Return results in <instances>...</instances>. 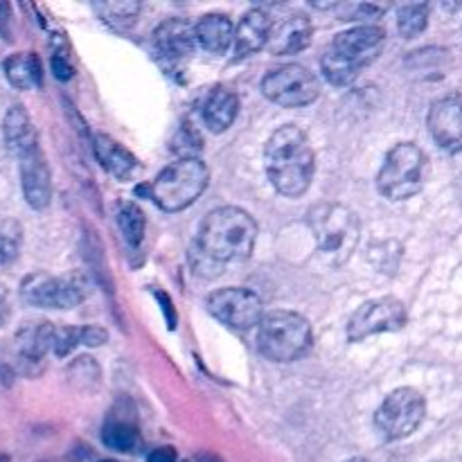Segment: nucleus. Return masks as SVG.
<instances>
[{
	"label": "nucleus",
	"mask_w": 462,
	"mask_h": 462,
	"mask_svg": "<svg viewBox=\"0 0 462 462\" xmlns=\"http://www.w3.org/2000/svg\"><path fill=\"white\" fill-rule=\"evenodd\" d=\"M347 462H370V460H365V458H352V460H347Z\"/></svg>",
	"instance_id": "nucleus-36"
},
{
	"label": "nucleus",
	"mask_w": 462,
	"mask_h": 462,
	"mask_svg": "<svg viewBox=\"0 0 462 462\" xmlns=\"http://www.w3.org/2000/svg\"><path fill=\"white\" fill-rule=\"evenodd\" d=\"M266 174L275 192L298 199L310 189L316 171V156L305 131L284 125L269 138L264 149Z\"/></svg>",
	"instance_id": "nucleus-1"
},
{
	"label": "nucleus",
	"mask_w": 462,
	"mask_h": 462,
	"mask_svg": "<svg viewBox=\"0 0 462 462\" xmlns=\"http://www.w3.org/2000/svg\"><path fill=\"white\" fill-rule=\"evenodd\" d=\"M343 21H365V18H377L383 14V7L377 5H337Z\"/></svg>",
	"instance_id": "nucleus-30"
},
{
	"label": "nucleus",
	"mask_w": 462,
	"mask_h": 462,
	"mask_svg": "<svg viewBox=\"0 0 462 462\" xmlns=\"http://www.w3.org/2000/svg\"><path fill=\"white\" fill-rule=\"evenodd\" d=\"M386 45V32L379 25H356L332 39L320 59V68L329 84L350 86L361 70L374 63Z\"/></svg>",
	"instance_id": "nucleus-3"
},
{
	"label": "nucleus",
	"mask_w": 462,
	"mask_h": 462,
	"mask_svg": "<svg viewBox=\"0 0 462 462\" xmlns=\"http://www.w3.org/2000/svg\"><path fill=\"white\" fill-rule=\"evenodd\" d=\"M21 298L32 307L43 310H72L86 298L84 284L75 278H54L32 273L21 282Z\"/></svg>",
	"instance_id": "nucleus-12"
},
{
	"label": "nucleus",
	"mask_w": 462,
	"mask_h": 462,
	"mask_svg": "<svg viewBox=\"0 0 462 462\" xmlns=\"http://www.w3.org/2000/svg\"><path fill=\"white\" fill-rule=\"evenodd\" d=\"M117 226H120V233L125 237V242L129 246H140L144 237V228H147V219H144V212L138 203L134 201H122L117 206Z\"/></svg>",
	"instance_id": "nucleus-25"
},
{
	"label": "nucleus",
	"mask_w": 462,
	"mask_h": 462,
	"mask_svg": "<svg viewBox=\"0 0 462 462\" xmlns=\"http://www.w3.org/2000/svg\"><path fill=\"white\" fill-rule=\"evenodd\" d=\"M257 242V224L246 210L237 206H224L212 210L203 219L197 235V248L217 264L246 260Z\"/></svg>",
	"instance_id": "nucleus-2"
},
{
	"label": "nucleus",
	"mask_w": 462,
	"mask_h": 462,
	"mask_svg": "<svg viewBox=\"0 0 462 462\" xmlns=\"http://www.w3.org/2000/svg\"><path fill=\"white\" fill-rule=\"evenodd\" d=\"M311 325L296 311H269L257 328V350L275 364H291L310 352Z\"/></svg>",
	"instance_id": "nucleus-5"
},
{
	"label": "nucleus",
	"mask_w": 462,
	"mask_h": 462,
	"mask_svg": "<svg viewBox=\"0 0 462 462\" xmlns=\"http://www.w3.org/2000/svg\"><path fill=\"white\" fill-rule=\"evenodd\" d=\"M311 23L310 18L302 14H291V16L282 18V21L273 23V30L269 36V52L271 54H300L311 45Z\"/></svg>",
	"instance_id": "nucleus-17"
},
{
	"label": "nucleus",
	"mask_w": 462,
	"mask_h": 462,
	"mask_svg": "<svg viewBox=\"0 0 462 462\" xmlns=\"http://www.w3.org/2000/svg\"><path fill=\"white\" fill-rule=\"evenodd\" d=\"M0 462H9L7 456H0Z\"/></svg>",
	"instance_id": "nucleus-37"
},
{
	"label": "nucleus",
	"mask_w": 462,
	"mask_h": 462,
	"mask_svg": "<svg viewBox=\"0 0 462 462\" xmlns=\"http://www.w3.org/2000/svg\"><path fill=\"white\" fill-rule=\"evenodd\" d=\"M21 226L14 219H0V264H12L21 248Z\"/></svg>",
	"instance_id": "nucleus-28"
},
{
	"label": "nucleus",
	"mask_w": 462,
	"mask_h": 462,
	"mask_svg": "<svg viewBox=\"0 0 462 462\" xmlns=\"http://www.w3.org/2000/svg\"><path fill=\"white\" fill-rule=\"evenodd\" d=\"M50 66H52L54 77H57L59 81H68V79H72V75H75L72 66L61 57V54H54V57L50 59Z\"/></svg>",
	"instance_id": "nucleus-32"
},
{
	"label": "nucleus",
	"mask_w": 462,
	"mask_h": 462,
	"mask_svg": "<svg viewBox=\"0 0 462 462\" xmlns=\"http://www.w3.org/2000/svg\"><path fill=\"white\" fill-rule=\"evenodd\" d=\"M93 152L97 156V161L102 162L104 170L108 174H113L116 179H129L138 171V158L129 152L126 147H122L116 138L106 134H95L93 135Z\"/></svg>",
	"instance_id": "nucleus-21"
},
{
	"label": "nucleus",
	"mask_w": 462,
	"mask_h": 462,
	"mask_svg": "<svg viewBox=\"0 0 462 462\" xmlns=\"http://www.w3.org/2000/svg\"><path fill=\"white\" fill-rule=\"evenodd\" d=\"M307 224L314 235L320 257L328 264H346L356 251L361 224L350 208L341 203H316L307 215Z\"/></svg>",
	"instance_id": "nucleus-4"
},
{
	"label": "nucleus",
	"mask_w": 462,
	"mask_h": 462,
	"mask_svg": "<svg viewBox=\"0 0 462 462\" xmlns=\"http://www.w3.org/2000/svg\"><path fill=\"white\" fill-rule=\"evenodd\" d=\"M429 134L445 152H462V95H447L429 111Z\"/></svg>",
	"instance_id": "nucleus-13"
},
{
	"label": "nucleus",
	"mask_w": 462,
	"mask_h": 462,
	"mask_svg": "<svg viewBox=\"0 0 462 462\" xmlns=\"http://www.w3.org/2000/svg\"><path fill=\"white\" fill-rule=\"evenodd\" d=\"M77 346H81V332L79 328H57L54 332V346L52 352L57 356H68Z\"/></svg>",
	"instance_id": "nucleus-29"
},
{
	"label": "nucleus",
	"mask_w": 462,
	"mask_h": 462,
	"mask_svg": "<svg viewBox=\"0 0 462 462\" xmlns=\"http://www.w3.org/2000/svg\"><path fill=\"white\" fill-rule=\"evenodd\" d=\"M203 122H206L208 129L212 134H224L228 126H233V122L237 120L239 113V97L235 90H230L228 86H215L210 93L206 95V102H203Z\"/></svg>",
	"instance_id": "nucleus-20"
},
{
	"label": "nucleus",
	"mask_w": 462,
	"mask_h": 462,
	"mask_svg": "<svg viewBox=\"0 0 462 462\" xmlns=\"http://www.w3.org/2000/svg\"><path fill=\"white\" fill-rule=\"evenodd\" d=\"M0 36L12 41V7L7 3H0Z\"/></svg>",
	"instance_id": "nucleus-33"
},
{
	"label": "nucleus",
	"mask_w": 462,
	"mask_h": 462,
	"mask_svg": "<svg viewBox=\"0 0 462 462\" xmlns=\"http://www.w3.org/2000/svg\"><path fill=\"white\" fill-rule=\"evenodd\" d=\"M271 30H273V18L269 12L255 7L242 16V21L235 27V41H233V57L246 59L251 54L260 52L262 48L269 45Z\"/></svg>",
	"instance_id": "nucleus-16"
},
{
	"label": "nucleus",
	"mask_w": 462,
	"mask_h": 462,
	"mask_svg": "<svg viewBox=\"0 0 462 462\" xmlns=\"http://www.w3.org/2000/svg\"><path fill=\"white\" fill-rule=\"evenodd\" d=\"M99 18L113 30H129L135 23L140 14V3H131V0H106V3L95 5Z\"/></svg>",
	"instance_id": "nucleus-26"
},
{
	"label": "nucleus",
	"mask_w": 462,
	"mask_h": 462,
	"mask_svg": "<svg viewBox=\"0 0 462 462\" xmlns=\"http://www.w3.org/2000/svg\"><path fill=\"white\" fill-rule=\"evenodd\" d=\"M147 462H176L174 447H158L147 456Z\"/></svg>",
	"instance_id": "nucleus-34"
},
{
	"label": "nucleus",
	"mask_w": 462,
	"mask_h": 462,
	"mask_svg": "<svg viewBox=\"0 0 462 462\" xmlns=\"http://www.w3.org/2000/svg\"><path fill=\"white\" fill-rule=\"evenodd\" d=\"M197 30L199 48L210 54H226L233 48L235 27L226 14H206L194 25Z\"/></svg>",
	"instance_id": "nucleus-22"
},
{
	"label": "nucleus",
	"mask_w": 462,
	"mask_h": 462,
	"mask_svg": "<svg viewBox=\"0 0 462 462\" xmlns=\"http://www.w3.org/2000/svg\"><path fill=\"white\" fill-rule=\"evenodd\" d=\"M427 415V402L415 388H397L374 413L377 433L388 442L404 440L420 429Z\"/></svg>",
	"instance_id": "nucleus-8"
},
{
	"label": "nucleus",
	"mask_w": 462,
	"mask_h": 462,
	"mask_svg": "<svg viewBox=\"0 0 462 462\" xmlns=\"http://www.w3.org/2000/svg\"><path fill=\"white\" fill-rule=\"evenodd\" d=\"M262 93L280 106L298 108L319 99L320 84L310 68L289 63V66L275 68L262 79Z\"/></svg>",
	"instance_id": "nucleus-9"
},
{
	"label": "nucleus",
	"mask_w": 462,
	"mask_h": 462,
	"mask_svg": "<svg viewBox=\"0 0 462 462\" xmlns=\"http://www.w3.org/2000/svg\"><path fill=\"white\" fill-rule=\"evenodd\" d=\"M429 179V158L415 143H400L386 153L377 188L391 201H406L422 192Z\"/></svg>",
	"instance_id": "nucleus-7"
},
{
	"label": "nucleus",
	"mask_w": 462,
	"mask_h": 462,
	"mask_svg": "<svg viewBox=\"0 0 462 462\" xmlns=\"http://www.w3.org/2000/svg\"><path fill=\"white\" fill-rule=\"evenodd\" d=\"M208 311L215 316L219 323L228 325L233 329H253L260 328L264 319V305L255 291L244 287H224L217 289L206 300Z\"/></svg>",
	"instance_id": "nucleus-10"
},
{
	"label": "nucleus",
	"mask_w": 462,
	"mask_h": 462,
	"mask_svg": "<svg viewBox=\"0 0 462 462\" xmlns=\"http://www.w3.org/2000/svg\"><path fill=\"white\" fill-rule=\"evenodd\" d=\"M429 25V5L427 3H413L404 5L397 14V30L404 39H415L422 34Z\"/></svg>",
	"instance_id": "nucleus-27"
},
{
	"label": "nucleus",
	"mask_w": 462,
	"mask_h": 462,
	"mask_svg": "<svg viewBox=\"0 0 462 462\" xmlns=\"http://www.w3.org/2000/svg\"><path fill=\"white\" fill-rule=\"evenodd\" d=\"M81 332V346L88 347H99L108 341V332L99 325H86V328H79Z\"/></svg>",
	"instance_id": "nucleus-31"
},
{
	"label": "nucleus",
	"mask_w": 462,
	"mask_h": 462,
	"mask_svg": "<svg viewBox=\"0 0 462 462\" xmlns=\"http://www.w3.org/2000/svg\"><path fill=\"white\" fill-rule=\"evenodd\" d=\"M102 440L108 449L120 451V454H134L140 447V431L129 418H120V415L113 413L104 422Z\"/></svg>",
	"instance_id": "nucleus-24"
},
{
	"label": "nucleus",
	"mask_w": 462,
	"mask_h": 462,
	"mask_svg": "<svg viewBox=\"0 0 462 462\" xmlns=\"http://www.w3.org/2000/svg\"><path fill=\"white\" fill-rule=\"evenodd\" d=\"M21 185L27 206L43 210L52 199V174L41 147L21 158Z\"/></svg>",
	"instance_id": "nucleus-14"
},
{
	"label": "nucleus",
	"mask_w": 462,
	"mask_h": 462,
	"mask_svg": "<svg viewBox=\"0 0 462 462\" xmlns=\"http://www.w3.org/2000/svg\"><path fill=\"white\" fill-rule=\"evenodd\" d=\"M3 138L9 152H12L18 161H21L23 156H27V153L39 149V135H36L34 122H32L25 106L14 104L12 108H7V113H5L3 117Z\"/></svg>",
	"instance_id": "nucleus-19"
},
{
	"label": "nucleus",
	"mask_w": 462,
	"mask_h": 462,
	"mask_svg": "<svg viewBox=\"0 0 462 462\" xmlns=\"http://www.w3.org/2000/svg\"><path fill=\"white\" fill-rule=\"evenodd\" d=\"M406 320H409V311L400 298H377V300L361 305L352 314L350 323H347V341L359 343L374 337V334L397 332V329L404 328Z\"/></svg>",
	"instance_id": "nucleus-11"
},
{
	"label": "nucleus",
	"mask_w": 462,
	"mask_h": 462,
	"mask_svg": "<svg viewBox=\"0 0 462 462\" xmlns=\"http://www.w3.org/2000/svg\"><path fill=\"white\" fill-rule=\"evenodd\" d=\"M102 462H117V460H102Z\"/></svg>",
	"instance_id": "nucleus-38"
},
{
	"label": "nucleus",
	"mask_w": 462,
	"mask_h": 462,
	"mask_svg": "<svg viewBox=\"0 0 462 462\" xmlns=\"http://www.w3.org/2000/svg\"><path fill=\"white\" fill-rule=\"evenodd\" d=\"M153 45L158 54L171 61H183L192 57L194 50L199 48L197 30L185 18H167L153 30Z\"/></svg>",
	"instance_id": "nucleus-15"
},
{
	"label": "nucleus",
	"mask_w": 462,
	"mask_h": 462,
	"mask_svg": "<svg viewBox=\"0 0 462 462\" xmlns=\"http://www.w3.org/2000/svg\"><path fill=\"white\" fill-rule=\"evenodd\" d=\"M208 180L210 170L206 162L197 156H185L167 165L156 176V180L149 185V197L161 210L179 212L192 206L206 192Z\"/></svg>",
	"instance_id": "nucleus-6"
},
{
	"label": "nucleus",
	"mask_w": 462,
	"mask_h": 462,
	"mask_svg": "<svg viewBox=\"0 0 462 462\" xmlns=\"http://www.w3.org/2000/svg\"><path fill=\"white\" fill-rule=\"evenodd\" d=\"M5 77L18 90L41 88L43 84V68L34 52H16L3 61Z\"/></svg>",
	"instance_id": "nucleus-23"
},
{
	"label": "nucleus",
	"mask_w": 462,
	"mask_h": 462,
	"mask_svg": "<svg viewBox=\"0 0 462 462\" xmlns=\"http://www.w3.org/2000/svg\"><path fill=\"white\" fill-rule=\"evenodd\" d=\"M54 328L48 320H39V323H25L16 332V356L21 361V365H41L43 364L45 355L52 352L54 346Z\"/></svg>",
	"instance_id": "nucleus-18"
},
{
	"label": "nucleus",
	"mask_w": 462,
	"mask_h": 462,
	"mask_svg": "<svg viewBox=\"0 0 462 462\" xmlns=\"http://www.w3.org/2000/svg\"><path fill=\"white\" fill-rule=\"evenodd\" d=\"M197 462H224V460H221L219 456H215V454H199Z\"/></svg>",
	"instance_id": "nucleus-35"
}]
</instances>
